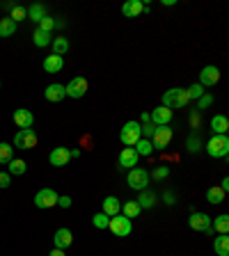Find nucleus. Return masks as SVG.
<instances>
[{"label":"nucleus","instance_id":"0eeeda50","mask_svg":"<svg viewBox=\"0 0 229 256\" xmlns=\"http://www.w3.org/2000/svg\"><path fill=\"white\" fill-rule=\"evenodd\" d=\"M14 147L23 149V151L37 147V133H34L32 128H23V131H18L16 135H14Z\"/></svg>","mask_w":229,"mask_h":256},{"label":"nucleus","instance_id":"20e7f679","mask_svg":"<svg viewBox=\"0 0 229 256\" xmlns=\"http://www.w3.org/2000/svg\"><path fill=\"white\" fill-rule=\"evenodd\" d=\"M108 229L112 231L117 238H126V236H131V231H133V224H131V220L126 218V215H114V218H110V222H108Z\"/></svg>","mask_w":229,"mask_h":256},{"label":"nucleus","instance_id":"39448f33","mask_svg":"<svg viewBox=\"0 0 229 256\" xmlns=\"http://www.w3.org/2000/svg\"><path fill=\"white\" fill-rule=\"evenodd\" d=\"M126 183L133 188V190H147L149 186V172L144 167H133L131 172H128V176H126Z\"/></svg>","mask_w":229,"mask_h":256},{"label":"nucleus","instance_id":"de8ad7c7","mask_svg":"<svg viewBox=\"0 0 229 256\" xmlns=\"http://www.w3.org/2000/svg\"><path fill=\"white\" fill-rule=\"evenodd\" d=\"M48 256H66V254H64V250H53Z\"/></svg>","mask_w":229,"mask_h":256},{"label":"nucleus","instance_id":"1a4fd4ad","mask_svg":"<svg viewBox=\"0 0 229 256\" xmlns=\"http://www.w3.org/2000/svg\"><path fill=\"white\" fill-rule=\"evenodd\" d=\"M172 128L170 126H156V131H154V135H152V144H154V149H165L172 142Z\"/></svg>","mask_w":229,"mask_h":256},{"label":"nucleus","instance_id":"6ab92c4d","mask_svg":"<svg viewBox=\"0 0 229 256\" xmlns=\"http://www.w3.org/2000/svg\"><path fill=\"white\" fill-rule=\"evenodd\" d=\"M211 131H213V135H227V131H229V119L224 115H216L211 119Z\"/></svg>","mask_w":229,"mask_h":256},{"label":"nucleus","instance_id":"ddd939ff","mask_svg":"<svg viewBox=\"0 0 229 256\" xmlns=\"http://www.w3.org/2000/svg\"><path fill=\"white\" fill-rule=\"evenodd\" d=\"M69 160H71L69 149H64V147H55L48 156V163L53 167H64V165H69Z\"/></svg>","mask_w":229,"mask_h":256},{"label":"nucleus","instance_id":"c756f323","mask_svg":"<svg viewBox=\"0 0 229 256\" xmlns=\"http://www.w3.org/2000/svg\"><path fill=\"white\" fill-rule=\"evenodd\" d=\"M122 211H124V213H122V215H126V218H128V220H136L138 215H140V213H142V208L138 206V202H124V206H122Z\"/></svg>","mask_w":229,"mask_h":256},{"label":"nucleus","instance_id":"4be33fe9","mask_svg":"<svg viewBox=\"0 0 229 256\" xmlns=\"http://www.w3.org/2000/svg\"><path fill=\"white\" fill-rule=\"evenodd\" d=\"M26 169H28V165L21 158H12L7 163V174L10 176H21V174H26Z\"/></svg>","mask_w":229,"mask_h":256},{"label":"nucleus","instance_id":"423d86ee","mask_svg":"<svg viewBox=\"0 0 229 256\" xmlns=\"http://www.w3.org/2000/svg\"><path fill=\"white\" fill-rule=\"evenodd\" d=\"M88 78H82V76H76V78H71L69 85H64V92L69 98H82L85 94H88Z\"/></svg>","mask_w":229,"mask_h":256},{"label":"nucleus","instance_id":"dca6fc26","mask_svg":"<svg viewBox=\"0 0 229 256\" xmlns=\"http://www.w3.org/2000/svg\"><path fill=\"white\" fill-rule=\"evenodd\" d=\"M14 124L18 126V128H32V124H34V115L30 112V110H26V108H21V110H16L14 112Z\"/></svg>","mask_w":229,"mask_h":256},{"label":"nucleus","instance_id":"e433bc0d","mask_svg":"<svg viewBox=\"0 0 229 256\" xmlns=\"http://www.w3.org/2000/svg\"><path fill=\"white\" fill-rule=\"evenodd\" d=\"M152 176H154V179H156V181H165V179H168V176H170V167H165V165H160V167H156V169H154V172H152Z\"/></svg>","mask_w":229,"mask_h":256},{"label":"nucleus","instance_id":"9b49d317","mask_svg":"<svg viewBox=\"0 0 229 256\" xmlns=\"http://www.w3.org/2000/svg\"><path fill=\"white\" fill-rule=\"evenodd\" d=\"M218 80H220L218 66H204L202 73H200V85H202V87H213Z\"/></svg>","mask_w":229,"mask_h":256},{"label":"nucleus","instance_id":"72a5a7b5","mask_svg":"<svg viewBox=\"0 0 229 256\" xmlns=\"http://www.w3.org/2000/svg\"><path fill=\"white\" fill-rule=\"evenodd\" d=\"M12 21L18 25V21H23V18H28V9L26 7H21V5H16V7H12Z\"/></svg>","mask_w":229,"mask_h":256},{"label":"nucleus","instance_id":"f03ea898","mask_svg":"<svg viewBox=\"0 0 229 256\" xmlns=\"http://www.w3.org/2000/svg\"><path fill=\"white\" fill-rule=\"evenodd\" d=\"M206 153L211 158H224L229 153V137L227 135H213L206 142Z\"/></svg>","mask_w":229,"mask_h":256},{"label":"nucleus","instance_id":"2f4dec72","mask_svg":"<svg viewBox=\"0 0 229 256\" xmlns=\"http://www.w3.org/2000/svg\"><path fill=\"white\" fill-rule=\"evenodd\" d=\"M32 41H34V46H37V48H44V46L50 44V34L37 27V30H34V34H32Z\"/></svg>","mask_w":229,"mask_h":256},{"label":"nucleus","instance_id":"5701e85b","mask_svg":"<svg viewBox=\"0 0 229 256\" xmlns=\"http://www.w3.org/2000/svg\"><path fill=\"white\" fill-rule=\"evenodd\" d=\"M213 250H216V254L218 256H229V238H227V234L213 238Z\"/></svg>","mask_w":229,"mask_h":256},{"label":"nucleus","instance_id":"4468645a","mask_svg":"<svg viewBox=\"0 0 229 256\" xmlns=\"http://www.w3.org/2000/svg\"><path fill=\"white\" fill-rule=\"evenodd\" d=\"M46 101H50V103H60L62 98H66V92H64V85H60V82H53V85H48L44 92Z\"/></svg>","mask_w":229,"mask_h":256},{"label":"nucleus","instance_id":"473e14b6","mask_svg":"<svg viewBox=\"0 0 229 256\" xmlns=\"http://www.w3.org/2000/svg\"><path fill=\"white\" fill-rule=\"evenodd\" d=\"M14 158V147L7 142H0V165H7Z\"/></svg>","mask_w":229,"mask_h":256},{"label":"nucleus","instance_id":"412c9836","mask_svg":"<svg viewBox=\"0 0 229 256\" xmlns=\"http://www.w3.org/2000/svg\"><path fill=\"white\" fill-rule=\"evenodd\" d=\"M62 66H64V57H60V55H48L44 60L46 73H58V71H62Z\"/></svg>","mask_w":229,"mask_h":256},{"label":"nucleus","instance_id":"58836bf2","mask_svg":"<svg viewBox=\"0 0 229 256\" xmlns=\"http://www.w3.org/2000/svg\"><path fill=\"white\" fill-rule=\"evenodd\" d=\"M186 92H188V96H190V98H195V101H197V98L204 94V87L200 85V82H195V85H190V87L186 89Z\"/></svg>","mask_w":229,"mask_h":256},{"label":"nucleus","instance_id":"393cba45","mask_svg":"<svg viewBox=\"0 0 229 256\" xmlns=\"http://www.w3.org/2000/svg\"><path fill=\"white\" fill-rule=\"evenodd\" d=\"M211 229L218 231L220 236L227 234V231H229V215H224V213H222V215H218L216 220H211Z\"/></svg>","mask_w":229,"mask_h":256},{"label":"nucleus","instance_id":"a18cd8bd","mask_svg":"<svg viewBox=\"0 0 229 256\" xmlns=\"http://www.w3.org/2000/svg\"><path fill=\"white\" fill-rule=\"evenodd\" d=\"M165 204H174V195L172 192H165Z\"/></svg>","mask_w":229,"mask_h":256},{"label":"nucleus","instance_id":"37998d69","mask_svg":"<svg viewBox=\"0 0 229 256\" xmlns=\"http://www.w3.org/2000/svg\"><path fill=\"white\" fill-rule=\"evenodd\" d=\"M58 206L69 208L71 206V197H58Z\"/></svg>","mask_w":229,"mask_h":256},{"label":"nucleus","instance_id":"9d476101","mask_svg":"<svg viewBox=\"0 0 229 256\" xmlns=\"http://www.w3.org/2000/svg\"><path fill=\"white\" fill-rule=\"evenodd\" d=\"M211 220H213V218H208L206 213H192L190 220H188V224H190L192 231H204V234H213Z\"/></svg>","mask_w":229,"mask_h":256},{"label":"nucleus","instance_id":"79ce46f5","mask_svg":"<svg viewBox=\"0 0 229 256\" xmlns=\"http://www.w3.org/2000/svg\"><path fill=\"white\" fill-rule=\"evenodd\" d=\"M10 183H12V176L7 174H2V172H0V188H2V190H5V188H10Z\"/></svg>","mask_w":229,"mask_h":256},{"label":"nucleus","instance_id":"aec40b11","mask_svg":"<svg viewBox=\"0 0 229 256\" xmlns=\"http://www.w3.org/2000/svg\"><path fill=\"white\" fill-rule=\"evenodd\" d=\"M101 213H106L108 218L120 215V213H122V202L117 199V197H106V199H104V211H101Z\"/></svg>","mask_w":229,"mask_h":256},{"label":"nucleus","instance_id":"c85d7f7f","mask_svg":"<svg viewBox=\"0 0 229 256\" xmlns=\"http://www.w3.org/2000/svg\"><path fill=\"white\" fill-rule=\"evenodd\" d=\"M14 32H16V23L12 21L10 16L0 18V37H12Z\"/></svg>","mask_w":229,"mask_h":256},{"label":"nucleus","instance_id":"f704fd0d","mask_svg":"<svg viewBox=\"0 0 229 256\" xmlns=\"http://www.w3.org/2000/svg\"><path fill=\"white\" fill-rule=\"evenodd\" d=\"M92 222H94V227H96V229H108L110 218L106 215V213H96V215L92 218Z\"/></svg>","mask_w":229,"mask_h":256},{"label":"nucleus","instance_id":"b1692460","mask_svg":"<svg viewBox=\"0 0 229 256\" xmlns=\"http://www.w3.org/2000/svg\"><path fill=\"white\" fill-rule=\"evenodd\" d=\"M224 195H227V192H224L220 186H213V188H208V190H206V202L213 204V206H216V204H222L224 202Z\"/></svg>","mask_w":229,"mask_h":256},{"label":"nucleus","instance_id":"6e6552de","mask_svg":"<svg viewBox=\"0 0 229 256\" xmlns=\"http://www.w3.org/2000/svg\"><path fill=\"white\" fill-rule=\"evenodd\" d=\"M58 192L53 190V188H44V190H39L37 195H34V206L37 208H53L58 206Z\"/></svg>","mask_w":229,"mask_h":256},{"label":"nucleus","instance_id":"cd10ccee","mask_svg":"<svg viewBox=\"0 0 229 256\" xmlns=\"http://www.w3.org/2000/svg\"><path fill=\"white\" fill-rule=\"evenodd\" d=\"M46 16H48V14H46L44 5H32L30 9H28V18H30V21H34V23H42Z\"/></svg>","mask_w":229,"mask_h":256},{"label":"nucleus","instance_id":"c9c22d12","mask_svg":"<svg viewBox=\"0 0 229 256\" xmlns=\"http://www.w3.org/2000/svg\"><path fill=\"white\" fill-rule=\"evenodd\" d=\"M186 147H188V151H190V153L200 151V149H202V140H200V135H190V137H188Z\"/></svg>","mask_w":229,"mask_h":256},{"label":"nucleus","instance_id":"c03bdc74","mask_svg":"<svg viewBox=\"0 0 229 256\" xmlns=\"http://www.w3.org/2000/svg\"><path fill=\"white\" fill-rule=\"evenodd\" d=\"M190 124L197 128V126H200V115H195V112H192V115H190Z\"/></svg>","mask_w":229,"mask_h":256},{"label":"nucleus","instance_id":"7ed1b4c3","mask_svg":"<svg viewBox=\"0 0 229 256\" xmlns=\"http://www.w3.org/2000/svg\"><path fill=\"white\" fill-rule=\"evenodd\" d=\"M142 137V126L138 121H126L124 128L120 131V140L126 147H136V142Z\"/></svg>","mask_w":229,"mask_h":256},{"label":"nucleus","instance_id":"a19ab883","mask_svg":"<svg viewBox=\"0 0 229 256\" xmlns=\"http://www.w3.org/2000/svg\"><path fill=\"white\" fill-rule=\"evenodd\" d=\"M142 126V135H147V137H152L154 135V131H156V126L149 121V124H140Z\"/></svg>","mask_w":229,"mask_h":256},{"label":"nucleus","instance_id":"2eb2a0df","mask_svg":"<svg viewBox=\"0 0 229 256\" xmlns=\"http://www.w3.org/2000/svg\"><path fill=\"white\" fill-rule=\"evenodd\" d=\"M138 160H140V156H138V151L133 147H124V151L120 153V165L126 169H133L138 165Z\"/></svg>","mask_w":229,"mask_h":256},{"label":"nucleus","instance_id":"f257e3e1","mask_svg":"<svg viewBox=\"0 0 229 256\" xmlns=\"http://www.w3.org/2000/svg\"><path fill=\"white\" fill-rule=\"evenodd\" d=\"M188 101H190V96L184 87H172L163 94V105L168 110H181L188 105Z\"/></svg>","mask_w":229,"mask_h":256},{"label":"nucleus","instance_id":"ea45409f","mask_svg":"<svg viewBox=\"0 0 229 256\" xmlns=\"http://www.w3.org/2000/svg\"><path fill=\"white\" fill-rule=\"evenodd\" d=\"M53 27H55V21L50 16H46L44 21L39 23V30H44V32H48V34H50V30H53Z\"/></svg>","mask_w":229,"mask_h":256},{"label":"nucleus","instance_id":"09e8293b","mask_svg":"<svg viewBox=\"0 0 229 256\" xmlns=\"http://www.w3.org/2000/svg\"><path fill=\"white\" fill-rule=\"evenodd\" d=\"M69 156H71V158H78V156H80V149H74V151H69Z\"/></svg>","mask_w":229,"mask_h":256},{"label":"nucleus","instance_id":"f8f14e48","mask_svg":"<svg viewBox=\"0 0 229 256\" xmlns=\"http://www.w3.org/2000/svg\"><path fill=\"white\" fill-rule=\"evenodd\" d=\"M149 121H152L154 126H170V121H172V110H168L165 105H158V108L149 115Z\"/></svg>","mask_w":229,"mask_h":256},{"label":"nucleus","instance_id":"49530a36","mask_svg":"<svg viewBox=\"0 0 229 256\" xmlns=\"http://www.w3.org/2000/svg\"><path fill=\"white\" fill-rule=\"evenodd\" d=\"M220 188H222V190H224V192H227V190H229V179H227V176H224V179H222V183H220Z\"/></svg>","mask_w":229,"mask_h":256},{"label":"nucleus","instance_id":"7c9ffc66","mask_svg":"<svg viewBox=\"0 0 229 256\" xmlns=\"http://www.w3.org/2000/svg\"><path fill=\"white\" fill-rule=\"evenodd\" d=\"M138 151V156H152L154 153V144L149 140H144V137H140V140L136 142V147H133Z\"/></svg>","mask_w":229,"mask_h":256},{"label":"nucleus","instance_id":"4c0bfd02","mask_svg":"<svg viewBox=\"0 0 229 256\" xmlns=\"http://www.w3.org/2000/svg\"><path fill=\"white\" fill-rule=\"evenodd\" d=\"M211 103H213V96H211V94H206V92H204L202 96L197 98V110H206Z\"/></svg>","mask_w":229,"mask_h":256},{"label":"nucleus","instance_id":"a211bd4d","mask_svg":"<svg viewBox=\"0 0 229 256\" xmlns=\"http://www.w3.org/2000/svg\"><path fill=\"white\" fill-rule=\"evenodd\" d=\"M142 11H144V5H142V0H128L122 5V14L126 18H133V16H140Z\"/></svg>","mask_w":229,"mask_h":256},{"label":"nucleus","instance_id":"f3484780","mask_svg":"<svg viewBox=\"0 0 229 256\" xmlns=\"http://www.w3.org/2000/svg\"><path fill=\"white\" fill-rule=\"evenodd\" d=\"M53 243H55V250H66V247L74 243V234H71L69 229H58Z\"/></svg>","mask_w":229,"mask_h":256},{"label":"nucleus","instance_id":"a878e982","mask_svg":"<svg viewBox=\"0 0 229 256\" xmlns=\"http://www.w3.org/2000/svg\"><path fill=\"white\" fill-rule=\"evenodd\" d=\"M50 48H53V55H64L66 50H69V39L66 37H55L53 41H50Z\"/></svg>","mask_w":229,"mask_h":256},{"label":"nucleus","instance_id":"bb28decb","mask_svg":"<svg viewBox=\"0 0 229 256\" xmlns=\"http://www.w3.org/2000/svg\"><path fill=\"white\" fill-rule=\"evenodd\" d=\"M136 202H138V206L140 208H154V204H156V195L149 192V190H142Z\"/></svg>","mask_w":229,"mask_h":256}]
</instances>
